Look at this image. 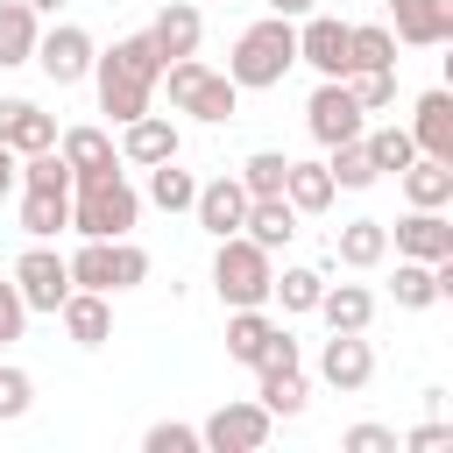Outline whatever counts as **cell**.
Returning <instances> with one entry per match:
<instances>
[{
    "label": "cell",
    "mask_w": 453,
    "mask_h": 453,
    "mask_svg": "<svg viewBox=\"0 0 453 453\" xmlns=\"http://www.w3.org/2000/svg\"><path fill=\"white\" fill-rule=\"evenodd\" d=\"M269 276H276L269 248H255L248 234H226V241H219V255H212V290H219L226 311H241V304H269Z\"/></svg>",
    "instance_id": "5"
},
{
    "label": "cell",
    "mask_w": 453,
    "mask_h": 453,
    "mask_svg": "<svg viewBox=\"0 0 453 453\" xmlns=\"http://www.w3.org/2000/svg\"><path fill=\"white\" fill-rule=\"evenodd\" d=\"M177 156V120L170 113H134V120H120V163H170Z\"/></svg>",
    "instance_id": "13"
},
{
    "label": "cell",
    "mask_w": 453,
    "mask_h": 453,
    "mask_svg": "<svg viewBox=\"0 0 453 453\" xmlns=\"http://www.w3.org/2000/svg\"><path fill=\"white\" fill-rule=\"evenodd\" d=\"M347 92L361 113H382V106H396V71H347Z\"/></svg>",
    "instance_id": "38"
},
{
    "label": "cell",
    "mask_w": 453,
    "mask_h": 453,
    "mask_svg": "<svg viewBox=\"0 0 453 453\" xmlns=\"http://www.w3.org/2000/svg\"><path fill=\"white\" fill-rule=\"evenodd\" d=\"M149 198H156L163 212H191L198 177H191V170H177V156H170V163H149Z\"/></svg>",
    "instance_id": "31"
},
{
    "label": "cell",
    "mask_w": 453,
    "mask_h": 453,
    "mask_svg": "<svg viewBox=\"0 0 453 453\" xmlns=\"http://www.w3.org/2000/svg\"><path fill=\"white\" fill-rule=\"evenodd\" d=\"M191 212H198V226H205L212 241L241 234V219H248V191H241V177H212V184H198Z\"/></svg>",
    "instance_id": "14"
},
{
    "label": "cell",
    "mask_w": 453,
    "mask_h": 453,
    "mask_svg": "<svg viewBox=\"0 0 453 453\" xmlns=\"http://www.w3.org/2000/svg\"><path fill=\"white\" fill-rule=\"evenodd\" d=\"M297 64H311L319 78H347V21L304 14V28H297Z\"/></svg>",
    "instance_id": "10"
},
{
    "label": "cell",
    "mask_w": 453,
    "mask_h": 453,
    "mask_svg": "<svg viewBox=\"0 0 453 453\" xmlns=\"http://www.w3.org/2000/svg\"><path fill=\"white\" fill-rule=\"evenodd\" d=\"M14 290H21V304H28V311H50V319H57V304L71 297V262H64L57 248H42V241H35V248L14 262Z\"/></svg>",
    "instance_id": "7"
},
{
    "label": "cell",
    "mask_w": 453,
    "mask_h": 453,
    "mask_svg": "<svg viewBox=\"0 0 453 453\" xmlns=\"http://www.w3.org/2000/svg\"><path fill=\"white\" fill-rule=\"evenodd\" d=\"M71 262V290H113V241H85Z\"/></svg>",
    "instance_id": "36"
},
{
    "label": "cell",
    "mask_w": 453,
    "mask_h": 453,
    "mask_svg": "<svg viewBox=\"0 0 453 453\" xmlns=\"http://www.w3.org/2000/svg\"><path fill=\"white\" fill-rule=\"evenodd\" d=\"M35 7L28 0H0V71H14V64H28L35 57Z\"/></svg>",
    "instance_id": "28"
},
{
    "label": "cell",
    "mask_w": 453,
    "mask_h": 453,
    "mask_svg": "<svg viewBox=\"0 0 453 453\" xmlns=\"http://www.w3.org/2000/svg\"><path fill=\"white\" fill-rule=\"evenodd\" d=\"M142 446H149V453H198L205 439H198V425H177V418H163V425H149V432H142Z\"/></svg>",
    "instance_id": "41"
},
{
    "label": "cell",
    "mask_w": 453,
    "mask_h": 453,
    "mask_svg": "<svg viewBox=\"0 0 453 453\" xmlns=\"http://www.w3.org/2000/svg\"><path fill=\"white\" fill-rule=\"evenodd\" d=\"M57 319H64V333H71L78 347H106V333H113L106 290H71V297L57 304Z\"/></svg>",
    "instance_id": "23"
},
{
    "label": "cell",
    "mask_w": 453,
    "mask_h": 453,
    "mask_svg": "<svg viewBox=\"0 0 453 453\" xmlns=\"http://www.w3.org/2000/svg\"><path fill=\"white\" fill-rule=\"evenodd\" d=\"M156 85H170V106H177V113L212 120V127H219V120H234V106H241V85H234L226 71H205L198 57H170Z\"/></svg>",
    "instance_id": "4"
},
{
    "label": "cell",
    "mask_w": 453,
    "mask_h": 453,
    "mask_svg": "<svg viewBox=\"0 0 453 453\" xmlns=\"http://www.w3.org/2000/svg\"><path fill=\"white\" fill-rule=\"evenodd\" d=\"M57 226H71V191L21 184V234H28V241H50Z\"/></svg>",
    "instance_id": "27"
},
{
    "label": "cell",
    "mask_w": 453,
    "mask_h": 453,
    "mask_svg": "<svg viewBox=\"0 0 453 453\" xmlns=\"http://www.w3.org/2000/svg\"><path fill=\"white\" fill-rule=\"evenodd\" d=\"M142 219V198L120 170H99V177H71V226L85 241H120L127 226Z\"/></svg>",
    "instance_id": "3"
},
{
    "label": "cell",
    "mask_w": 453,
    "mask_h": 453,
    "mask_svg": "<svg viewBox=\"0 0 453 453\" xmlns=\"http://www.w3.org/2000/svg\"><path fill=\"white\" fill-rule=\"evenodd\" d=\"M340 446H347V453H396V432H389V425H347Z\"/></svg>",
    "instance_id": "42"
},
{
    "label": "cell",
    "mask_w": 453,
    "mask_h": 453,
    "mask_svg": "<svg viewBox=\"0 0 453 453\" xmlns=\"http://www.w3.org/2000/svg\"><path fill=\"white\" fill-rule=\"evenodd\" d=\"M269 425H276V418H269L262 403H219V411L198 425V439H205L212 453H262V446H269Z\"/></svg>",
    "instance_id": "9"
},
{
    "label": "cell",
    "mask_w": 453,
    "mask_h": 453,
    "mask_svg": "<svg viewBox=\"0 0 453 453\" xmlns=\"http://www.w3.org/2000/svg\"><path fill=\"white\" fill-rule=\"evenodd\" d=\"M411 142H418V156L453 163V92H425V99H418V113H411Z\"/></svg>",
    "instance_id": "19"
},
{
    "label": "cell",
    "mask_w": 453,
    "mask_h": 453,
    "mask_svg": "<svg viewBox=\"0 0 453 453\" xmlns=\"http://www.w3.org/2000/svg\"><path fill=\"white\" fill-rule=\"evenodd\" d=\"M14 177H21V156H14V149H7V142H0V198H7V191H14Z\"/></svg>",
    "instance_id": "45"
},
{
    "label": "cell",
    "mask_w": 453,
    "mask_h": 453,
    "mask_svg": "<svg viewBox=\"0 0 453 453\" xmlns=\"http://www.w3.org/2000/svg\"><path fill=\"white\" fill-rule=\"evenodd\" d=\"M255 375H262L255 403H262L269 418H297V411H304V375H297V368H255Z\"/></svg>",
    "instance_id": "30"
},
{
    "label": "cell",
    "mask_w": 453,
    "mask_h": 453,
    "mask_svg": "<svg viewBox=\"0 0 453 453\" xmlns=\"http://www.w3.org/2000/svg\"><path fill=\"white\" fill-rule=\"evenodd\" d=\"M57 156L71 163V177H99V170H120V149L106 127H64L57 134Z\"/></svg>",
    "instance_id": "20"
},
{
    "label": "cell",
    "mask_w": 453,
    "mask_h": 453,
    "mask_svg": "<svg viewBox=\"0 0 453 453\" xmlns=\"http://www.w3.org/2000/svg\"><path fill=\"white\" fill-rule=\"evenodd\" d=\"M396 304L403 311H425V304H439V269L432 262H411V255H396Z\"/></svg>",
    "instance_id": "32"
},
{
    "label": "cell",
    "mask_w": 453,
    "mask_h": 453,
    "mask_svg": "<svg viewBox=\"0 0 453 453\" xmlns=\"http://www.w3.org/2000/svg\"><path fill=\"white\" fill-rule=\"evenodd\" d=\"M21 326H28V304H21L14 276H7V283H0V347H7V340H21Z\"/></svg>",
    "instance_id": "43"
},
{
    "label": "cell",
    "mask_w": 453,
    "mask_h": 453,
    "mask_svg": "<svg viewBox=\"0 0 453 453\" xmlns=\"http://www.w3.org/2000/svg\"><path fill=\"white\" fill-rule=\"evenodd\" d=\"M14 184H42V191H71V163L57 156V149H35V156H21V177Z\"/></svg>",
    "instance_id": "39"
},
{
    "label": "cell",
    "mask_w": 453,
    "mask_h": 453,
    "mask_svg": "<svg viewBox=\"0 0 453 453\" xmlns=\"http://www.w3.org/2000/svg\"><path fill=\"white\" fill-rule=\"evenodd\" d=\"M319 0H269V14H283V21H304Z\"/></svg>",
    "instance_id": "46"
},
{
    "label": "cell",
    "mask_w": 453,
    "mask_h": 453,
    "mask_svg": "<svg viewBox=\"0 0 453 453\" xmlns=\"http://www.w3.org/2000/svg\"><path fill=\"white\" fill-rule=\"evenodd\" d=\"M283 170H290L283 149H255V156L241 163V191H248V198H283Z\"/></svg>",
    "instance_id": "35"
},
{
    "label": "cell",
    "mask_w": 453,
    "mask_h": 453,
    "mask_svg": "<svg viewBox=\"0 0 453 453\" xmlns=\"http://www.w3.org/2000/svg\"><path fill=\"white\" fill-rule=\"evenodd\" d=\"M319 290H326L319 269H283V276H269V297H283V311H311Z\"/></svg>",
    "instance_id": "37"
},
{
    "label": "cell",
    "mask_w": 453,
    "mask_h": 453,
    "mask_svg": "<svg viewBox=\"0 0 453 453\" xmlns=\"http://www.w3.org/2000/svg\"><path fill=\"white\" fill-rule=\"evenodd\" d=\"M326 177H333V191H368V184H375V163H368V149H361V142H333Z\"/></svg>",
    "instance_id": "34"
},
{
    "label": "cell",
    "mask_w": 453,
    "mask_h": 453,
    "mask_svg": "<svg viewBox=\"0 0 453 453\" xmlns=\"http://www.w3.org/2000/svg\"><path fill=\"white\" fill-rule=\"evenodd\" d=\"M241 234H248L255 248H269V255H276V248L297 234V205H290V198H248V219H241Z\"/></svg>",
    "instance_id": "25"
},
{
    "label": "cell",
    "mask_w": 453,
    "mask_h": 453,
    "mask_svg": "<svg viewBox=\"0 0 453 453\" xmlns=\"http://www.w3.org/2000/svg\"><path fill=\"white\" fill-rule=\"evenodd\" d=\"M333 255H340V269H375L389 255V226L382 219H347L333 234Z\"/></svg>",
    "instance_id": "26"
},
{
    "label": "cell",
    "mask_w": 453,
    "mask_h": 453,
    "mask_svg": "<svg viewBox=\"0 0 453 453\" xmlns=\"http://www.w3.org/2000/svg\"><path fill=\"white\" fill-rule=\"evenodd\" d=\"M389 14H396V42L411 50L453 42V0H389Z\"/></svg>",
    "instance_id": "12"
},
{
    "label": "cell",
    "mask_w": 453,
    "mask_h": 453,
    "mask_svg": "<svg viewBox=\"0 0 453 453\" xmlns=\"http://www.w3.org/2000/svg\"><path fill=\"white\" fill-rule=\"evenodd\" d=\"M347 71H396V28L347 21Z\"/></svg>",
    "instance_id": "24"
},
{
    "label": "cell",
    "mask_w": 453,
    "mask_h": 453,
    "mask_svg": "<svg viewBox=\"0 0 453 453\" xmlns=\"http://www.w3.org/2000/svg\"><path fill=\"white\" fill-rule=\"evenodd\" d=\"M361 149H368V163H375V177H382V170H403V163L418 156V142H411V127H361Z\"/></svg>",
    "instance_id": "33"
},
{
    "label": "cell",
    "mask_w": 453,
    "mask_h": 453,
    "mask_svg": "<svg viewBox=\"0 0 453 453\" xmlns=\"http://www.w3.org/2000/svg\"><path fill=\"white\" fill-rule=\"evenodd\" d=\"M92 35L78 28V21H57L50 35H35V57L28 64H42V78L50 85H78V78H92Z\"/></svg>",
    "instance_id": "8"
},
{
    "label": "cell",
    "mask_w": 453,
    "mask_h": 453,
    "mask_svg": "<svg viewBox=\"0 0 453 453\" xmlns=\"http://www.w3.org/2000/svg\"><path fill=\"white\" fill-rule=\"evenodd\" d=\"M290 64H297V21L262 14L255 28H241V35H234L226 78H234L241 92H269V85H283V78H290Z\"/></svg>",
    "instance_id": "2"
},
{
    "label": "cell",
    "mask_w": 453,
    "mask_h": 453,
    "mask_svg": "<svg viewBox=\"0 0 453 453\" xmlns=\"http://www.w3.org/2000/svg\"><path fill=\"white\" fill-rule=\"evenodd\" d=\"M403 446H411V453H446V446H453V425H439V418H432V425H418Z\"/></svg>",
    "instance_id": "44"
},
{
    "label": "cell",
    "mask_w": 453,
    "mask_h": 453,
    "mask_svg": "<svg viewBox=\"0 0 453 453\" xmlns=\"http://www.w3.org/2000/svg\"><path fill=\"white\" fill-rule=\"evenodd\" d=\"M28 403H35V375L28 368H0V425L28 418Z\"/></svg>",
    "instance_id": "40"
},
{
    "label": "cell",
    "mask_w": 453,
    "mask_h": 453,
    "mask_svg": "<svg viewBox=\"0 0 453 453\" xmlns=\"http://www.w3.org/2000/svg\"><path fill=\"white\" fill-rule=\"evenodd\" d=\"M283 198H290L297 212H326V205H333V177H326V163H290V170H283Z\"/></svg>",
    "instance_id": "29"
},
{
    "label": "cell",
    "mask_w": 453,
    "mask_h": 453,
    "mask_svg": "<svg viewBox=\"0 0 453 453\" xmlns=\"http://www.w3.org/2000/svg\"><path fill=\"white\" fill-rule=\"evenodd\" d=\"M319 375H326L340 396H354V389H368V375H375V347H368L361 333H333L326 354H319Z\"/></svg>",
    "instance_id": "11"
},
{
    "label": "cell",
    "mask_w": 453,
    "mask_h": 453,
    "mask_svg": "<svg viewBox=\"0 0 453 453\" xmlns=\"http://www.w3.org/2000/svg\"><path fill=\"white\" fill-rule=\"evenodd\" d=\"M276 333H283V326H276L262 304H241V311L226 319V354H234L241 368H262V361H269V347H276Z\"/></svg>",
    "instance_id": "18"
},
{
    "label": "cell",
    "mask_w": 453,
    "mask_h": 453,
    "mask_svg": "<svg viewBox=\"0 0 453 453\" xmlns=\"http://www.w3.org/2000/svg\"><path fill=\"white\" fill-rule=\"evenodd\" d=\"M92 78H99V113H113V120L149 113L156 78H163V57H156L149 28H142V35H120L106 57H92Z\"/></svg>",
    "instance_id": "1"
},
{
    "label": "cell",
    "mask_w": 453,
    "mask_h": 453,
    "mask_svg": "<svg viewBox=\"0 0 453 453\" xmlns=\"http://www.w3.org/2000/svg\"><path fill=\"white\" fill-rule=\"evenodd\" d=\"M304 127H311V142H361V127H368V113L354 106V92H347V78H319V92L304 99Z\"/></svg>",
    "instance_id": "6"
},
{
    "label": "cell",
    "mask_w": 453,
    "mask_h": 453,
    "mask_svg": "<svg viewBox=\"0 0 453 453\" xmlns=\"http://www.w3.org/2000/svg\"><path fill=\"white\" fill-rule=\"evenodd\" d=\"M0 142L14 156H35V149H57V120L35 106V99H0Z\"/></svg>",
    "instance_id": "16"
},
{
    "label": "cell",
    "mask_w": 453,
    "mask_h": 453,
    "mask_svg": "<svg viewBox=\"0 0 453 453\" xmlns=\"http://www.w3.org/2000/svg\"><path fill=\"white\" fill-rule=\"evenodd\" d=\"M28 7H35V14H57V7H71V0H28Z\"/></svg>",
    "instance_id": "47"
},
{
    "label": "cell",
    "mask_w": 453,
    "mask_h": 453,
    "mask_svg": "<svg viewBox=\"0 0 453 453\" xmlns=\"http://www.w3.org/2000/svg\"><path fill=\"white\" fill-rule=\"evenodd\" d=\"M396 255H411V262H446V255H453V226H446V212L411 205V212L396 219Z\"/></svg>",
    "instance_id": "15"
},
{
    "label": "cell",
    "mask_w": 453,
    "mask_h": 453,
    "mask_svg": "<svg viewBox=\"0 0 453 453\" xmlns=\"http://www.w3.org/2000/svg\"><path fill=\"white\" fill-rule=\"evenodd\" d=\"M396 184H403L411 205H432V212L453 205V163H439V156H411V163L396 170Z\"/></svg>",
    "instance_id": "21"
},
{
    "label": "cell",
    "mask_w": 453,
    "mask_h": 453,
    "mask_svg": "<svg viewBox=\"0 0 453 453\" xmlns=\"http://www.w3.org/2000/svg\"><path fill=\"white\" fill-rule=\"evenodd\" d=\"M198 35H205V14H198L191 0H170V7L149 21V42H156L163 64H170V57H198Z\"/></svg>",
    "instance_id": "17"
},
{
    "label": "cell",
    "mask_w": 453,
    "mask_h": 453,
    "mask_svg": "<svg viewBox=\"0 0 453 453\" xmlns=\"http://www.w3.org/2000/svg\"><path fill=\"white\" fill-rule=\"evenodd\" d=\"M311 311H319L333 333H368V319H375V297H368V283H326Z\"/></svg>",
    "instance_id": "22"
}]
</instances>
